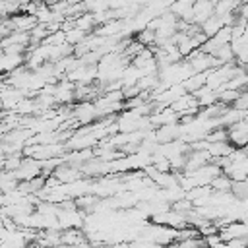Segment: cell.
<instances>
[{
  "instance_id": "obj_3",
  "label": "cell",
  "mask_w": 248,
  "mask_h": 248,
  "mask_svg": "<svg viewBox=\"0 0 248 248\" xmlns=\"http://www.w3.org/2000/svg\"><path fill=\"white\" fill-rule=\"evenodd\" d=\"M236 12H238V16H240L242 19H246V21H248V4H240Z\"/></svg>"
},
{
  "instance_id": "obj_1",
  "label": "cell",
  "mask_w": 248,
  "mask_h": 248,
  "mask_svg": "<svg viewBox=\"0 0 248 248\" xmlns=\"http://www.w3.org/2000/svg\"><path fill=\"white\" fill-rule=\"evenodd\" d=\"M213 10H215V2H194V8H192V23L202 27L211 16H213Z\"/></svg>"
},
{
  "instance_id": "obj_2",
  "label": "cell",
  "mask_w": 248,
  "mask_h": 248,
  "mask_svg": "<svg viewBox=\"0 0 248 248\" xmlns=\"http://www.w3.org/2000/svg\"><path fill=\"white\" fill-rule=\"evenodd\" d=\"M231 186H232V182L225 174H219V176H215L209 182V188H211L213 194H229L231 192Z\"/></svg>"
},
{
  "instance_id": "obj_4",
  "label": "cell",
  "mask_w": 248,
  "mask_h": 248,
  "mask_svg": "<svg viewBox=\"0 0 248 248\" xmlns=\"http://www.w3.org/2000/svg\"><path fill=\"white\" fill-rule=\"evenodd\" d=\"M25 248H39V246H37V244H33V242H31V244H27V246H25Z\"/></svg>"
}]
</instances>
